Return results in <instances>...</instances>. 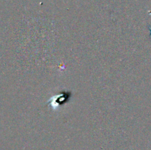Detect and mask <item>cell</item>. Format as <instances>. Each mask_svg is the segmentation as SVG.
Listing matches in <instances>:
<instances>
[{
	"label": "cell",
	"instance_id": "cell-1",
	"mask_svg": "<svg viewBox=\"0 0 151 150\" xmlns=\"http://www.w3.org/2000/svg\"><path fill=\"white\" fill-rule=\"evenodd\" d=\"M71 92H63L62 94L56 95L55 96L51 98V99L48 101V105H50L52 108L55 110L57 107H58L60 105H62V104H64L69 100V99L71 98Z\"/></svg>",
	"mask_w": 151,
	"mask_h": 150
}]
</instances>
